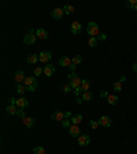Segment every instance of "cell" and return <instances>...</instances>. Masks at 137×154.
Returning a JSON list of instances; mask_svg holds the SVG:
<instances>
[{
    "label": "cell",
    "instance_id": "obj_7",
    "mask_svg": "<svg viewBox=\"0 0 137 154\" xmlns=\"http://www.w3.org/2000/svg\"><path fill=\"white\" fill-rule=\"evenodd\" d=\"M51 58H52V52H50V51H43L41 54H38V61L41 62V63L50 62Z\"/></svg>",
    "mask_w": 137,
    "mask_h": 154
},
{
    "label": "cell",
    "instance_id": "obj_39",
    "mask_svg": "<svg viewBox=\"0 0 137 154\" xmlns=\"http://www.w3.org/2000/svg\"><path fill=\"white\" fill-rule=\"evenodd\" d=\"M125 80H126V76H121V79H119V81H122V83H124Z\"/></svg>",
    "mask_w": 137,
    "mask_h": 154
},
{
    "label": "cell",
    "instance_id": "obj_36",
    "mask_svg": "<svg viewBox=\"0 0 137 154\" xmlns=\"http://www.w3.org/2000/svg\"><path fill=\"white\" fill-rule=\"evenodd\" d=\"M97 40H106V35H103V33H100V36L97 37Z\"/></svg>",
    "mask_w": 137,
    "mask_h": 154
},
{
    "label": "cell",
    "instance_id": "obj_15",
    "mask_svg": "<svg viewBox=\"0 0 137 154\" xmlns=\"http://www.w3.org/2000/svg\"><path fill=\"white\" fill-rule=\"evenodd\" d=\"M89 88H91V81L85 79V80H82L81 83V88H80V94H84V92H88L89 91Z\"/></svg>",
    "mask_w": 137,
    "mask_h": 154
},
{
    "label": "cell",
    "instance_id": "obj_22",
    "mask_svg": "<svg viewBox=\"0 0 137 154\" xmlns=\"http://www.w3.org/2000/svg\"><path fill=\"white\" fill-rule=\"evenodd\" d=\"M70 121H71V124H75V125H78V124L82 121V116H81V114H75V116H71Z\"/></svg>",
    "mask_w": 137,
    "mask_h": 154
},
{
    "label": "cell",
    "instance_id": "obj_31",
    "mask_svg": "<svg viewBox=\"0 0 137 154\" xmlns=\"http://www.w3.org/2000/svg\"><path fill=\"white\" fill-rule=\"evenodd\" d=\"M88 44H89V47H95L97 44V37H91L88 40Z\"/></svg>",
    "mask_w": 137,
    "mask_h": 154
},
{
    "label": "cell",
    "instance_id": "obj_41",
    "mask_svg": "<svg viewBox=\"0 0 137 154\" xmlns=\"http://www.w3.org/2000/svg\"><path fill=\"white\" fill-rule=\"evenodd\" d=\"M134 10H136V11H137V4H136V7H134Z\"/></svg>",
    "mask_w": 137,
    "mask_h": 154
},
{
    "label": "cell",
    "instance_id": "obj_11",
    "mask_svg": "<svg viewBox=\"0 0 137 154\" xmlns=\"http://www.w3.org/2000/svg\"><path fill=\"white\" fill-rule=\"evenodd\" d=\"M77 139H78V145L82 146V147H85V146H88L91 143V138L88 135H80Z\"/></svg>",
    "mask_w": 137,
    "mask_h": 154
},
{
    "label": "cell",
    "instance_id": "obj_8",
    "mask_svg": "<svg viewBox=\"0 0 137 154\" xmlns=\"http://www.w3.org/2000/svg\"><path fill=\"white\" fill-rule=\"evenodd\" d=\"M80 132H81V130H80V127H78V125H75V124H71V125H70V128H68V134H70L71 138H78V136L81 135Z\"/></svg>",
    "mask_w": 137,
    "mask_h": 154
},
{
    "label": "cell",
    "instance_id": "obj_5",
    "mask_svg": "<svg viewBox=\"0 0 137 154\" xmlns=\"http://www.w3.org/2000/svg\"><path fill=\"white\" fill-rule=\"evenodd\" d=\"M7 114H10V116H17V111H18V107L15 105V99L11 98L10 100V105L7 106Z\"/></svg>",
    "mask_w": 137,
    "mask_h": 154
},
{
    "label": "cell",
    "instance_id": "obj_13",
    "mask_svg": "<svg viewBox=\"0 0 137 154\" xmlns=\"http://www.w3.org/2000/svg\"><path fill=\"white\" fill-rule=\"evenodd\" d=\"M111 118L108 117V116H101V117L99 118V124L101 125V127H104V128H107V127H110L111 125Z\"/></svg>",
    "mask_w": 137,
    "mask_h": 154
},
{
    "label": "cell",
    "instance_id": "obj_18",
    "mask_svg": "<svg viewBox=\"0 0 137 154\" xmlns=\"http://www.w3.org/2000/svg\"><path fill=\"white\" fill-rule=\"evenodd\" d=\"M54 73H55V66H52V65H47V66L44 68V74H45L47 77H51Z\"/></svg>",
    "mask_w": 137,
    "mask_h": 154
},
{
    "label": "cell",
    "instance_id": "obj_34",
    "mask_svg": "<svg viewBox=\"0 0 137 154\" xmlns=\"http://www.w3.org/2000/svg\"><path fill=\"white\" fill-rule=\"evenodd\" d=\"M62 125H63V127H66V128H70V125H71V121H70V118H66V120H63V121H62Z\"/></svg>",
    "mask_w": 137,
    "mask_h": 154
},
{
    "label": "cell",
    "instance_id": "obj_16",
    "mask_svg": "<svg viewBox=\"0 0 137 154\" xmlns=\"http://www.w3.org/2000/svg\"><path fill=\"white\" fill-rule=\"evenodd\" d=\"M63 14H64V10H63V8H55L54 11L51 12V15H52L54 19H60L63 17Z\"/></svg>",
    "mask_w": 137,
    "mask_h": 154
},
{
    "label": "cell",
    "instance_id": "obj_4",
    "mask_svg": "<svg viewBox=\"0 0 137 154\" xmlns=\"http://www.w3.org/2000/svg\"><path fill=\"white\" fill-rule=\"evenodd\" d=\"M66 118H71V114L68 111H55L52 114V120L54 121H63Z\"/></svg>",
    "mask_w": 137,
    "mask_h": 154
},
{
    "label": "cell",
    "instance_id": "obj_6",
    "mask_svg": "<svg viewBox=\"0 0 137 154\" xmlns=\"http://www.w3.org/2000/svg\"><path fill=\"white\" fill-rule=\"evenodd\" d=\"M36 40H37V36H36V33H33V32L28 33V35L24 37V43L28 44V45H32V44H34V43H36Z\"/></svg>",
    "mask_w": 137,
    "mask_h": 154
},
{
    "label": "cell",
    "instance_id": "obj_27",
    "mask_svg": "<svg viewBox=\"0 0 137 154\" xmlns=\"http://www.w3.org/2000/svg\"><path fill=\"white\" fill-rule=\"evenodd\" d=\"M44 73V69H41L40 66H37V68H34V72H33V74H34V77H40L41 74Z\"/></svg>",
    "mask_w": 137,
    "mask_h": 154
},
{
    "label": "cell",
    "instance_id": "obj_26",
    "mask_svg": "<svg viewBox=\"0 0 137 154\" xmlns=\"http://www.w3.org/2000/svg\"><path fill=\"white\" fill-rule=\"evenodd\" d=\"M112 88H114V91H121L122 90V81H115L114 84H112Z\"/></svg>",
    "mask_w": 137,
    "mask_h": 154
},
{
    "label": "cell",
    "instance_id": "obj_20",
    "mask_svg": "<svg viewBox=\"0 0 137 154\" xmlns=\"http://www.w3.org/2000/svg\"><path fill=\"white\" fill-rule=\"evenodd\" d=\"M107 103L111 106H115L118 103V96H117V95H108V96H107Z\"/></svg>",
    "mask_w": 137,
    "mask_h": 154
},
{
    "label": "cell",
    "instance_id": "obj_14",
    "mask_svg": "<svg viewBox=\"0 0 137 154\" xmlns=\"http://www.w3.org/2000/svg\"><path fill=\"white\" fill-rule=\"evenodd\" d=\"M36 36H37V39H40V40H47V39H48V32L45 31V29H43V28H40V29L36 31Z\"/></svg>",
    "mask_w": 137,
    "mask_h": 154
},
{
    "label": "cell",
    "instance_id": "obj_25",
    "mask_svg": "<svg viewBox=\"0 0 137 154\" xmlns=\"http://www.w3.org/2000/svg\"><path fill=\"white\" fill-rule=\"evenodd\" d=\"M63 10L66 14H73L74 12V6H71V4H66V6L63 7Z\"/></svg>",
    "mask_w": 137,
    "mask_h": 154
},
{
    "label": "cell",
    "instance_id": "obj_2",
    "mask_svg": "<svg viewBox=\"0 0 137 154\" xmlns=\"http://www.w3.org/2000/svg\"><path fill=\"white\" fill-rule=\"evenodd\" d=\"M24 84H25V87L28 88V91H30V92H34L36 91V88H37V79L36 77H26L25 81H24Z\"/></svg>",
    "mask_w": 137,
    "mask_h": 154
},
{
    "label": "cell",
    "instance_id": "obj_37",
    "mask_svg": "<svg viewBox=\"0 0 137 154\" xmlns=\"http://www.w3.org/2000/svg\"><path fill=\"white\" fill-rule=\"evenodd\" d=\"M132 70H133L134 73H137V62L134 63V65H133V66H132Z\"/></svg>",
    "mask_w": 137,
    "mask_h": 154
},
{
    "label": "cell",
    "instance_id": "obj_19",
    "mask_svg": "<svg viewBox=\"0 0 137 154\" xmlns=\"http://www.w3.org/2000/svg\"><path fill=\"white\" fill-rule=\"evenodd\" d=\"M22 121H24V124H25L28 128H32V127H34V124H36V121H34V118H32V117H24L22 118Z\"/></svg>",
    "mask_w": 137,
    "mask_h": 154
},
{
    "label": "cell",
    "instance_id": "obj_29",
    "mask_svg": "<svg viewBox=\"0 0 137 154\" xmlns=\"http://www.w3.org/2000/svg\"><path fill=\"white\" fill-rule=\"evenodd\" d=\"M99 125H100L99 121H95V120H91V121H89V127H91L92 130H97Z\"/></svg>",
    "mask_w": 137,
    "mask_h": 154
},
{
    "label": "cell",
    "instance_id": "obj_24",
    "mask_svg": "<svg viewBox=\"0 0 137 154\" xmlns=\"http://www.w3.org/2000/svg\"><path fill=\"white\" fill-rule=\"evenodd\" d=\"M71 61H73V65L77 66V65H80V63L82 62V56L81 55H74L73 58H71Z\"/></svg>",
    "mask_w": 137,
    "mask_h": 154
},
{
    "label": "cell",
    "instance_id": "obj_33",
    "mask_svg": "<svg viewBox=\"0 0 137 154\" xmlns=\"http://www.w3.org/2000/svg\"><path fill=\"white\" fill-rule=\"evenodd\" d=\"M137 4V0H129L128 3H126V6L129 7V8H134Z\"/></svg>",
    "mask_w": 137,
    "mask_h": 154
},
{
    "label": "cell",
    "instance_id": "obj_40",
    "mask_svg": "<svg viewBox=\"0 0 137 154\" xmlns=\"http://www.w3.org/2000/svg\"><path fill=\"white\" fill-rule=\"evenodd\" d=\"M70 70H71V72H74V70H75V65H71V66H70Z\"/></svg>",
    "mask_w": 137,
    "mask_h": 154
},
{
    "label": "cell",
    "instance_id": "obj_10",
    "mask_svg": "<svg viewBox=\"0 0 137 154\" xmlns=\"http://www.w3.org/2000/svg\"><path fill=\"white\" fill-rule=\"evenodd\" d=\"M71 65H73V61L68 56H63L59 59V66H62V68H70Z\"/></svg>",
    "mask_w": 137,
    "mask_h": 154
},
{
    "label": "cell",
    "instance_id": "obj_23",
    "mask_svg": "<svg viewBox=\"0 0 137 154\" xmlns=\"http://www.w3.org/2000/svg\"><path fill=\"white\" fill-rule=\"evenodd\" d=\"M92 99H93V94L91 92V91H88V92H84V94H82V100L89 102V100H92Z\"/></svg>",
    "mask_w": 137,
    "mask_h": 154
},
{
    "label": "cell",
    "instance_id": "obj_1",
    "mask_svg": "<svg viewBox=\"0 0 137 154\" xmlns=\"http://www.w3.org/2000/svg\"><path fill=\"white\" fill-rule=\"evenodd\" d=\"M81 83H82V80L78 77V74L75 73V72H71V73L68 74V84L71 85L73 91H74V95L77 96V98L80 96V88H81Z\"/></svg>",
    "mask_w": 137,
    "mask_h": 154
},
{
    "label": "cell",
    "instance_id": "obj_28",
    "mask_svg": "<svg viewBox=\"0 0 137 154\" xmlns=\"http://www.w3.org/2000/svg\"><path fill=\"white\" fill-rule=\"evenodd\" d=\"M26 91H28V88H26L25 85H21V84H18V87H17V92H18L19 95H22V94H25Z\"/></svg>",
    "mask_w": 137,
    "mask_h": 154
},
{
    "label": "cell",
    "instance_id": "obj_30",
    "mask_svg": "<svg viewBox=\"0 0 137 154\" xmlns=\"http://www.w3.org/2000/svg\"><path fill=\"white\" fill-rule=\"evenodd\" d=\"M33 153L34 154H45V149L41 147V146H37V147H34Z\"/></svg>",
    "mask_w": 137,
    "mask_h": 154
},
{
    "label": "cell",
    "instance_id": "obj_12",
    "mask_svg": "<svg viewBox=\"0 0 137 154\" xmlns=\"http://www.w3.org/2000/svg\"><path fill=\"white\" fill-rule=\"evenodd\" d=\"M15 105H17L18 109H28L29 107V102L25 98H19V99H15Z\"/></svg>",
    "mask_w": 137,
    "mask_h": 154
},
{
    "label": "cell",
    "instance_id": "obj_3",
    "mask_svg": "<svg viewBox=\"0 0 137 154\" xmlns=\"http://www.w3.org/2000/svg\"><path fill=\"white\" fill-rule=\"evenodd\" d=\"M87 32H88V35H91V37H99L100 36L99 26L95 24V22H89V24H88Z\"/></svg>",
    "mask_w": 137,
    "mask_h": 154
},
{
    "label": "cell",
    "instance_id": "obj_17",
    "mask_svg": "<svg viewBox=\"0 0 137 154\" xmlns=\"http://www.w3.org/2000/svg\"><path fill=\"white\" fill-rule=\"evenodd\" d=\"M14 79H15V81H17L18 84H21V83H22V81H25V79H26L25 72H24V70H19V72H17Z\"/></svg>",
    "mask_w": 137,
    "mask_h": 154
},
{
    "label": "cell",
    "instance_id": "obj_21",
    "mask_svg": "<svg viewBox=\"0 0 137 154\" xmlns=\"http://www.w3.org/2000/svg\"><path fill=\"white\" fill-rule=\"evenodd\" d=\"M26 62L28 63H32V65H36L38 62V55H36V54H30V55L26 58Z\"/></svg>",
    "mask_w": 137,
    "mask_h": 154
},
{
    "label": "cell",
    "instance_id": "obj_9",
    "mask_svg": "<svg viewBox=\"0 0 137 154\" xmlns=\"http://www.w3.org/2000/svg\"><path fill=\"white\" fill-rule=\"evenodd\" d=\"M70 31H71L73 35H80L82 32V25L80 24L78 21H74V22L71 24V26H70Z\"/></svg>",
    "mask_w": 137,
    "mask_h": 154
},
{
    "label": "cell",
    "instance_id": "obj_35",
    "mask_svg": "<svg viewBox=\"0 0 137 154\" xmlns=\"http://www.w3.org/2000/svg\"><path fill=\"white\" fill-rule=\"evenodd\" d=\"M17 116H18V117H21V118H24V117H25V111L22 110V109H18V111H17Z\"/></svg>",
    "mask_w": 137,
    "mask_h": 154
},
{
    "label": "cell",
    "instance_id": "obj_38",
    "mask_svg": "<svg viewBox=\"0 0 137 154\" xmlns=\"http://www.w3.org/2000/svg\"><path fill=\"white\" fill-rule=\"evenodd\" d=\"M100 95H101V96H106V98H107V96H108L110 94H107L106 91H101V92H100Z\"/></svg>",
    "mask_w": 137,
    "mask_h": 154
},
{
    "label": "cell",
    "instance_id": "obj_32",
    "mask_svg": "<svg viewBox=\"0 0 137 154\" xmlns=\"http://www.w3.org/2000/svg\"><path fill=\"white\" fill-rule=\"evenodd\" d=\"M71 90H73V88H71V85H70V84H64V85H62V91L64 94H68Z\"/></svg>",
    "mask_w": 137,
    "mask_h": 154
}]
</instances>
